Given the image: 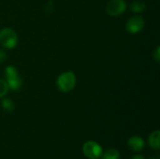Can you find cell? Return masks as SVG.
Returning <instances> with one entry per match:
<instances>
[{"mask_svg": "<svg viewBox=\"0 0 160 159\" xmlns=\"http://www.w3.org/2000/svg\"><path fill=\"white\" fill-rule=\"evenodd\" d=\"M7 60V53L5 51L0 50V64H3Z\"/></svg>", "mask_w": 160, "mask_h": 159, "instance_id": "15", "label": "cell"}, {"mask_svg": "<svg viewBox=\"0 0 160 159\" xmlns=\"http://www.w3.org/2000/svg\"><path fill=\"white\" fill-rule=\"evenodd\" d=\"M153 57H154V59L156 60V62H157V63H159V60H160L159 46H158V47L156 48V50H155V52H154V53H153Z\"/></svg>", "mask_w": 160, "mask_h": 159, "instance_id": "14", "label": "cell"}, {"mask_svg": "<svg viewBox=\"0 0 160 159\" xmlns=\"http://www.w3.org/2000/svg\"><path fill=\"white\" fill-rule=\"evenodd\" d=\"M144 26H145V21H144L143 17L138 16V15L130 17L126 23L127 31L132 35L142 32L143 30Z\"/></svg>", "mask_w": 160, "mask_h": 159, "instance_id": "5", "label": "cell"}, {"mask_svg": "<svg viewBox=\"0 0 160 159\" xmlns=\"http://www.w3.org/2000/svg\"><path fill=\"white\" fill-rule=\"evenodd\" d=\"M101 159H120V153L118 150L112 148L102 153Z\"/></svg>", "mask_w": 160, "mask_h": 159, "instance_id": "10", "label": "cell"}, {"mask_svg": "<svg viewBox=\"0 0 160 159\" xmlns=\"http://www.w3.org/2000/svg\"><path fill=\"white\" fill-rule=\"evenodd\" d=\"M82 153L89 159H98L101 157L103 150L100 144L94 141H89L83 143L82 145Z\"/></svg>", "mask_w": 160, "mask_h": 159, "instance_id": "3", "label": "cell"}, {"mask_svg": "<svg viewBox=\"0 0 160 159\" xmlns=\"http://www.w3.org/2000/svg\"><path fill=\"white\" fill-rule=\"evenodd\" d=\"M7 83H8V89L16 92L18 90L21 89L22 85V79L17 76L15 78H11V79H8L6 80Z\"/></svg>", "mask_w": 160, "mask_h": 159, "instance_id": "8", "label": "cell"}, {"mask_svg": "<svg viewBox=\"0 0 160 159\" xmlns=\"http://www.w3.org/2000/svg\"><path fill=\"white\" fill-rule=\"evenodd\" d=\"M8 86L5 80L0 79V98H3L8 92Z\"/></svg>", "mask_w": 160, "mask_h": 159, "instance_id": "13", "label": "cell"}, {"mask_svg": "<svg viewBox=\"0 0 160 159\" xmlns=\"http://www.w3.org/2000/svg\"><path fill=\"white\" fill-rule=\"evenodd\" d=\"M146 9V4L142 0H135L130 5V10L135 13L143 12Z\"/></svg>", "mask_w": 160, "mask_h": 159, "instance_id": "9", "label": "cell"}, {"mask_svg": "<svg viewBox=\"0 0 160 159\" xmlns=\"http://www.w3.org/2000/svg\"><path fill=\"white\" fill-rule=\"evenodd\" d=\"M130 159H145V158H144V157H142V155H136V156L132 157Z\"/></svg>", "mask_w": 160, "mask_h": 159, "instance_id": "16", "label": "cell"}, {"mask_svg": "<svg viewBox=\"0 0 160 159\" xmlns=\"http://www.w3.org/2000/svg\"><path fill=\"white\" fill-rule=\"evenodd\" d=\"M159 138H160V131L156 130L152 132L148 138V143L150 147L154 150H159Z\"/></svg>", "mask_w": 160, "mask_h": 159, "instance_id": "7", "label": "cell"}, {"mask_svg": "<svg viewBox=\"0 0 160 159\" xmlns=\"http://www.w3.org/2000/svg\"><path fill=\"white\" fill-rule=\"evenodd\" d=\"M5 76H6V80L15 78V77L19 76V73H18V70H17L16 67L11 66V65L8 66L5 68Z\"/></svg>", "mask_w": 160, "mask_h": 159, "instance_id": "11", "label": "cell"}, {"mask_svg": "<svg viewBox=\"0 0 160 159\" xmlns=\"http://www.w3.org/2000/svg\"><path fill=\"white\" fill-rule=\"evenodd\" d=\"M0 44L8 50L16 48L18 44L17 33L9 27H4L0 30Z\"/></svg>", "mask_w": 160, "mask_h": 159, "instance_id": "2", "label": "cell"}, {"mask_svg": "<svg viewBox=\"0 0 160 159\" xmlns=\"http://www.w3.org/2000/svg\"><path fill=\"white\" fill-rule=\"evenodd\" d=\"M76 75L73 71H65L61 73L56 80V86L62 93H68L76 86Z\"/></svg>", "mask_w": 160, "mask_h": 159, "instance_id": "1", "label": "cell"}, {"mask_svg": "<svg viewBox=\"0 0 160 159\" xmlns=\"http://www.w3.org/2000/svg\"><path fill=\"white\" fill-rule=\"evenodd\" d=\"M128 8L125 0H110L106 5V11L112 17H118L122 15Z\"/></svg>", "mask_w": 160, "mask_h": 159, "instance_id": "4", "label": "cell"}, {"mask_svg": "<svg viewBox=\"0 0 160 159\" xmlns=\"http://www.w3.org/2000/svg\"><path fill=\"white\" fill-rule=\"evenodd\" d=\"M1 105H2V108L7 112H13L14 108H15L13 101L10 98H8V97H3Z\"/></svg>", "mask_w": 160, "mask_h": 159, "instance_id": "12", "label": "cell"}, {"mask_svg": "<svg viewBox=\"0 0 160 159\" xmlns=\"http://www.w3.org/2000/svg\"><path fill=\"white\" fill-rule=\"evenodd\" d=\"M128 146L133 152H141L144 147V141L140 136H133L128 139Z\"/></svg>", "mask_w": 160, "mask_h": 159, "instance_id": "6", "label": "cell"}]
</instances>
